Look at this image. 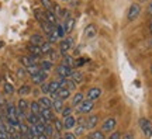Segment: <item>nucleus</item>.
I'll return each instance as SVG.
<instances>
[{
    "mask_svg": "<svg viewBox=\"0 0 152 139\" xmlns=\"http://www.w3.org/2000/svg\"><path fill=\"white\" fill-rule=\"evenodd\" d=\"M58 90H59V82L58 80L49 82V93H55Z\"/></svg>",
    "mask_w": 152,
    "mask_h": 139,
    "instance_id": "40",
    "label": "nucleus"
},
{
    "mask_svg": "<svg viewBox=\"0 0 152 139\" xmlns=\"http://www.w3.org/2000/svg\"><path fill=\"white\" fill-rule=\"evenodd\" d=\"M149 31L152 32V23H151V25H149Z\"/></svg>",
    "mask_w": 152,
    "mask_h": 139,
    "instance_id": "52",
    "label": "nucleus"
},
{
    "mask_svg": "<svg viewBox=\"0 0 152 139\" xmlns=\"http://www.w3.org/2000/svg\"><path fill=\"white\" fill-rule=\"evenodd\" d=\"M100 96H102V89H99V87H92V89L86 93V100L96 101L97 98H100Z\"/></svg>",
    "mask_w": 152,
    "mask_h": 139,
    "instance_id": "10",
    "label": "nucleus"
},
{
    "mask_svg": "<svg viewBox=\"0 0 152 139\" xmlns=\"http://www.w3.org/2000/svg\"><path fill=\"white\" fill-rule=\"evenodd\" d=\"M38 66H39V69L41 70H44V72H51V70L54 69V62H51V60H41L39 63H38Z\"/></svg>",
    "mask_w": 152,
    "mask_h": 139,
    "instance_id": "16",
    "label": "nucleus"
},
{
    "mask_svg": "<svg viewBox=\"0 0 152 139\" xmlns=\"http://www.w3.org/2000/svg\"><path fill=\"white\" fill-rule=\"evenodd\" d=\"M62 63L66 65V66H71V68H73V66H75V58L66 54V55H64V60H62Z\"/></svg>",
    "mask_w": 152,
    "mask_h": 139,
    "instance_id": "33",
    "label": "nucleus"
},
{
    "mask_svg": "<svg viewBox=\"0 0 152 139\" xmlns=\"http://www.w3.org/2000/svg\"><path fill=\"white\" fill-rule=\"evenodd\" d=\"M26 70H27V75L30 76H34V75H37L38 72H39V66L38 65H34V66H30V68H26Z\"/></svg>",
    "mask_w": 152,
    "mask_h": 139,
    "instance_id": "37",
    "label": "nucleus"
},
{
    "mask_svg": "<svg viewBox=\"0 0 152 139\" xmlns=\"http://www.w3.org/2000/svg\"><path fill=\"white\" fill-rule=\"evenodd\" d=\"M17 76H18L20 79H24V77L27 76V70H26V68H20V69L17 70Z\"/></svg>",
    "mask_w": 152,
    "mask_h": 139,
    "instance_id": "45",
    "label": "nucleus"
},
{
    "mask_svg": "<svg viewBox=\"0 0 152 139\" xmlns=\"http://www.w3.org/2000/svg\"><path fill=\"white\" fill-rule=\"evenodd\" d=\"M64 100H61V98H55V100H52V110H54L55 112H58V114H61V111L64 110Z\"/></svg>",
    "mask_w": 152,
    "mask_h": 139,
    "instance_id": "17",
    "label": "nucleus"
},
{
    "mask_svg": "<svg viewBox=\"0 0 152 139\" xmlns=\"http://www.w3.org/2000/svg\"><path fill=\"white\" fill-rule=\"evenodd\" d=\"M44 42H45V41H44V38L41 37L39 34H34V35H31V38H30V44L37 45V47H41Z\"/></svg>",
    "mask_w": 152,
    "mask_h": 139,
    "instance_id": "20",
    "label": "nucleus"
},
{
    "mask_svg": "<svg viewBox=\"0 0 152 139\" xmlns=\"http://www.w3.org/2000/svg\"><path fill=\"white\" fill-rule=\"evenodd\" d=\"M27 122L30 124V125H35V124L39 122V115H37V114H33V112H30L27 117Z\"/></svg>",
    "mask_w": 152,
    "mask_h": 139,
    "instance_id": "27",
    "label": "nucleus"
},
{
    "mask_svg": "<svg viewBox=\"0 0 152 139\" xmlns=\"http://www.w3.org/2000/svg\"><path fill=\"white\" fill-rule=\"evenodd\" d=\"M76 83L73 80H72V79H69V77H68V79H66V83H65V87L66 89H68V90L69 91H75L76 90Z\"/></svg>",
    "mask_w": 152,
    "mask_h": 139,
    "instance_id": "38",
    "label": "nucleus"
},
{
    "mask_svg": "<svg viewBox=\"0 0 152 139\" xmlns=\"http://www.w3.org/2000/svg\"><path fill=\"white\" fill-rule=\"evenodd\" d=\"M87 139H106L103 131H93L92 134H89Z\"/></svg>",
    "mask_w": 152,
    "mask_h": 139,
    "instance_id": "34",
    "label": "nucleus"
},
{
    "mask_svg": "<svg viewBox=\"0 0 152 139\" xmlns=\"http://www.w3.org/2000/svg\"><path fill=\"white\" fill-rule=\"evenodd\" d=\"M61 115H62V119L72 115V107H64V110L61 111Z\"/></svg>",
    "mask_w": 152,
    "mask_h": 139,
    "instance_id": "42",
    "label": "nucleus"
},
{
    "mask_svg": "<svg viewBox=\"0 0 152 139\" xmlns=\"http://www.w3.org/2000/svg\"><path fill=\"white\" fill-rule=\"evenodd\" d=\"M55 30H56V32H58V37H59V39H62V38L65 37V34H66V28H65V24L62 23H58L56 24V27H55Z\"/></svg>",
    "mask_w": 152,
    "mask_h": 139,
    "instance_id": "26",
    "label": "nucleus"
},
{
    "mask_svg": "<svg viewBox=\"0 0 152 139\" xmlns=\"http://www.w3.org/2000/svg\"><path fill=\"white\" fill-rule=\"evenodd\" d=\"M75 18L73 17H71V18H68V20H65L64 21V24H65V28H66V32H71L73 28H75Z\"/></svg>",
    "mask_w": 152,
    "mask_h": 139,
    "instance_id": "32",
    "label": "nucleus"
},
{
    "mask_svg": "<svg viewBox=\"0 0 152 139\" xmlns=\"http://www.w3.org/2000/svg\"><path fill=\"white\" fill-rule=\"evenodd\" d=\"M3 104H4V100H3V97L0 96V108L3 107Z\"/></svg>",
    "mask_w": 152,
    "mask_h": 139,
    "instance_id": "50",
    "label": "nucleus"
},
{
    "mask_svg": "<svg viewBox=\"0 0 152 139\" xmlns=\"http://www.w3.org/2000/svg\"><path fill=\"white\" fill-rule=\"evenodd\" d=\"M151 73H152V68H151Z\"/></svg>",
    "mask_w": 152,
    "mask_h": 139,
    "instance_id": "54",
    "label": "nucleus"
},
{
    "mask_svg": "<svg viewBox=\"0 0 152 139\" xmlns=\"http://www.w3.org/2000/svg\"><path fill=\"white\" fill-rule=\"evenodd\" d=\"M148 11H149V14H152V3L149 4V7H148Z\"/></svg>",
    "mask_w": 152,
    "mask_h": 139,
    "instance_id": "51",
    "label": "nucleus"
},
{
    "mask_svg": "<svg viewBox=\"0 0 152 139\" xmlns=\"http://www.w3.org/2000/svg\"><path fill=\"white\" fill-rule=\"evenodd\" d=\"M44 134L47 135V138H54V134H55V129H54V125L52 124H45V131Z\"/></svg>",
    "mask_w": 152,
    "mask_h": 139,
    "instance_id": "30",
    "label": "nucleus"
},
{
    "mask_svg": "<svg viewBox=\"0 0 152 139\" xmlns=\"http://www.w3.org/2000/svg\"><path fill=\"white\" fill-rule=\"evenodd\" d=\"M52 125H54L55 132H58V134H61V132L64 131V122H62L61 119H58V118H55L54 121H52Z\"/></svg>",
    "mask_w": 152,
    "mask_h": 139,
    "instance_id": "29",
    "label": "nucleus"
},
{
    "mask_svg": "<svg viewBox=\"0 0 152 139\" xmlns=\"http://www.w3.org/2000/svg\"><path fill=\"white\" fill-rule=\"evenodd\" d=\"M140 128H141L142 134L145 135L147 138H151L152 136V124L149 119L147 118H141L140 119Z\"/></svg>",
    "mask_w": 152,
    "mask_h": 139,
    "instance_id": "2",
    "label": "nucleus"
},
{
    "mask_svg": "<svg viewBox=\"0 0 152 139\" xmlns=\"http://www.w3.org/2000/svg\"><path fill=\"white\" fill-rule=\"evenodd\" d=\"M41 4H42V7L45 10L48 11H52V9H54V3L51 0H41Z\"/></svg>",
    "mask_w": 152,
    "mask_h": 139,
    "instance_id": "39",
    "label": "nucleus"
},
{
    "mask_svg": "<svg viewBox=\"0 0 152 139\" xmlns=\"http://www.w3.org/2000/svg\"><path fill=\"white\" fill-rule=\"evenodd\" d=\"M44 16H45V20H47L49 24H52V25L56 27V24H58V17L54 14V11L44 10Z\"/></svg>",
    "mask_w": 152,
    "mask_h": 139,
    "instance_id": "14",
    "label": "nucleus"
},
{
    "mask_svg": "<svg viewBox=\"0 0 152 139\" xmlns=\"http://www.w3.org/2000/svg\"><path fill=\"white\" fill-rule=\"evenodd\" d=\"M27 49H28V52H30V55H34V56H41L42 55V52H41V48L39 47H37V45H33V44H30L27 47Z\"/></svg>",
    "mask_w": 152,
    "mask_h": 139,
    "instance_id": "21",
    "label": "nucleus"
},
{
    "mask_svg": "<svg viewBox=\"0 0 152 139\" xmlns=\"http://www.w3.org/2000/svg\"><path fill=\"white\" fill-rule=\"evenodd\" d=\"M64 138L65 139H76V135L73 134V132H66V134L64 135Z\"/></svg>",
    "mask_w": 152,
    "mask_h": 139,
    "instance_id": "48",
    "label": "nucleus"
},
{
    "mask_svg": "<svg viewBox=\"0 0 152 139\" xmlns=\"http://www.w3.org/2000/svg\"><path fill=\"white\" fill-rule=\"evenodd\" d=\"M20 138H21V134H20V132H14V134L9 135V139H20Z\"/></svg>",
    "mask_w": 152,
    "mask_h": 139,
    "instance_id": "47",
    "label": "nucleus"
},
{
    "mask_svg": "<svg viewBox=\"0 0 152 139\" xmlns=\"http://www.w3.org/2000/svg\"><path fill=\"white\" fill-rule=\"evenodd\" d=\"M39 48H41V52H42V55H48L49 52L54 49V48H52V44L48 42V41H45V42H44L42 45L39 47Z\"/></svg>",
    "mask_w": 152,
    "mask_h": 139,
    "instance_id": "31",
    "label": "nucleus"
},
{
    "mask_svg": "<svg viewBox=\"0 0 152 139\" xmlns=\"http://www.w3.org/2000/svg\"><path fill=\"white\" fill-rule=\"evenodd\" d=\"M47 79H48V73L44 72V70H39L37 75L31 76V82H33L35 86H41L44 82H47Z\"/></svg>",
    "mask_w": 152,
    "mask_h": 139,
    "instance_id": "7",
    "label": "nucleus"
},
{
    "mask_svg": "<svg viewBox=\"0 0 152 139\" xmlns=\"http://www.w3.org/2000/svg\"><path fill=\"white\" fill-rule=\"evenodd\" d=\"M71 79L75 82L76 84H80V83H83V73L77 72V70H73V73L71 75Z\"/></svg>",
    "mask_w": 152,
    "mask_h": 139,
    "instance_id": "24",
    "label": "nucleus"
},
{
    "mask_svg": "<svg viewBox=\"0 0 152 139\" xmlns=\"http://www.w3.org/2000/svg\"><path fill=\"white\" fill-rule=\"evenodd\" d=\"M47 37H48V42H51V44H55L56 41H59V37H58L56 30H54V31L51 32V34H48Z\"/></svg>",
    "mask_w": 152,
    "mask_h": 139,
    "instance_id": "36",
    "label": "nucleus"
},
{
    "mask_svg": "<svg viewBox=\"0 0 152 139\" xmlns=\"http://www.w3.org/2000/svg\"><path fill=\"white\" fill-rule=\"evenodd\" d=\"M120 138H121V134H120L118 131H113L109 135V138H106V139H120Z\"/></svg>",
    "mask_w": 152,
    "mask_h": 139,
    "instance_id": "46",
    "label": "nucleus"
},
{
    "mask_svg": "<svg viewBox=\"0 0 152 139\" xmlns=\"http://www.w3.org/2000/svg\"><path fill=\"white\" fill-rule=\"evenodd\" d=\"M140 14H141V7H140V4L132 3L130 7V10H128V20H130V21H134L135 18H138Z\"/></svg>",
    "mask_w": 152,
    "mask_h": 139,
    "instance_id": "9",
    "label": "nucleus"
},
{
    "mask_svg": "<svg viewBox=\"0 0 152 139\" xmlns=\"http://www.w3.org/2000/svg\"><path fill=\"white\" fill-rule=\"evenodd\" d=\"M121 139H134V135L131 134V132H128V134H125Z\"/></svg>",
    "mask_w": 152,
    "mask_h": 139,
    "instance_id": "49",
    "label": "nucleus"
},
{
    "mask_svg": "<svg viewBox=\"0 0 152 139\" xmlns=\"http://www.w3.org/2000/svg\"><path fill=\"white\" fill-rule=\"evenodd\" d=\"M72 73H73V70H72L71 66H66L64 63L56 66V75L59 76V77H71Z\"/></svg>",
    "mask_w": 152,
    "mask_h": 139,
    "instance_id": "6",
    "label": "nucleus"
},
{
    "mask_svg": "<svg viewBox=\"0 0 152 139\" xmlns=\"http://www.w3.org/2000/svg\"><path fill=\"white\" fill-rule=\"evenodd\" d=\"M3 93H4L6 96H11V94H14V86L9 83V82H6L4 84H3Z\"/></svg>",
    "mask_w": 152,
    "mask_h": 139,
    "instance_id": "25",
    "label": "nucleus"
},
{
    "mask_svg": "<svg viewBox=\"0 0 152 139\" xmlns=\"http://www.w3.org/2000/svg\"><path fill=\"white\" fill-rule=\"evenodd\" d=\"M30 112H33V114H37V115H39V112H41V107H39L38 101L30 103Z\"/></svg>",
    "mask_w": 152,
    "mask_h": 139,
    "instance_id": "35",
    "label": "nucleus"
},
{
    "mask_svg": "<svg viewBox=\"0 0 152 139\" xmlns=\"http://www.w3.org/2000/svg\"><path fill=\"white\" fill-rule=\"evenodd\" d=\"M39 90H41V93H44V94H49V83L48 82H44L42 84L39 86Z\"/></svg>",
    "mask_w": 152,
    "mask_h": 139,
    "instance_id": "43",
    "label": "nucleus"
},
{
    "mask_svg": "<svg viewBox=\"0 0 152 139\" xmlns=\"http://www.w3.org/2000/svg\"><path fill=\"white\" fill-rule=\"evenodd\" d=\"M59 139H65V138H64V136H61V138Z\"/></svg>",
    "mask_w": 152,
    "mask_h": 139,
    "instance_id": "53",
    "label": "nucleus"
},
{
    "mask_svg": "<svg viewBox=\"0 0 152 139\" xmlns=\"http://www.w3.org/2000/svg\"><path fill=\"white\" fill-rule=\"evenodd\" d=\"M31 91H33V89H31V86L30 84H23L20 89H18V96H21V97H24V96H28V94H31Z\"/></svg>",
    "mask_w": 152,
    "mask_h": 139,
    "instance_id": "23",
    "label": "nucleus"
},
{
    "mask_svg": "<svg viewBox=\"0 0 152 139\" xmlns=\"http://www.w3.org/2000/svg\"><path fill=\"white\" fill-rule=\"evenodd\" d=\"M39 115H41V118L44 119V122L45 124H51L55 119L54 110H52V108H41Z\"/></svg>",
    "mask_w": 152,
    "mask_h": 139,
    "instance_id": "5",
    "label": "nucleus"
},
{
    "mask_svg": "<svg viewBox=\"0 0 152 139\" xmlns=\"http://www.w3.org/2000/svg\"><path fill=\"white\" fill-rule=\"evenodd\" d=\"M83 100H85L83 93H75V96L72 97V107H77Z\"/></svg>",
    "mask_w": 152,
    "mask_h": 139,
    "instance_id": "22",
    "label": "nucleus"
},
{
    "mask_svg": "<svg viewBox=\"0 0 152 139\" xmlns=\"http://www.w3.org/2000/svg\"><path fill=\"white\" fill-rule=\"evenodd\" d=\"M86 62H89V59L87 58H79V59H75V66L76 68H79L82 65H85Z\"/></svg>",
    "mask_w": 152,
    "mask_h": 139,
    "instance_id": "44",
    "label": "nucleus"
},
{
    "mask_svg": "<svg viewBox=\"0 0 152 139\" xmlns=\"http://www.w3.org/2000/svg\"><path fill=\"white\" fill-rule=\"evenodd\" d=\"M20 62H21V65L24 68H30V66H34V65L39 63V58L34 56V55H27V56H21Z\"/></svg>",
    "mask_w": 152,
    "mask_h": 139,
    "instance_id": "4",
    "label": "nucleus"
},
{
    "mask_svg": "<svg viewBox=\"0 0 152 139\" xmlns=\"http://www.w3.org/2000/svg\"><path fill=\"white\" fill-rule=\"evenodd\" d=\"M41 28H42V31L48 35V34H51V32L55 30V25H52V24H49L48 21H44L41 23Z\"/></svg>",
    "mask_w": 152,
    "mask_h": 139,
    "instance_id": "28",
    "label": "nucleus"
},
{
    "mask_svg": "<svg viewBox=\"0 0 152 139\" xmlns=\"http://www.w3.org/2000/svg\"><path fill=\"white\" fill-rule=\"evenodd\" d=\"M38 104L41 108H52V100L47 96H42L38 98Z\"/></svg>",
    "mask_w": 152,
    "mask_h": 139,
    "instance_id": "15",
    "label": "nucleus"
},
{
    "mask_svg": "<svg viewBox=\"0 0 152 139\" xmlns=\"http://www.w3.org/2000/svg\"><path fill=\"white\" fill-rule=\"evenodd\" d=\"M94 108V101H90V100H83V101L77 106V110L79 112L82 114H87V112H90Z\"/></svg>",
    "mask_w": 152,
    "mask_h": 139,
    "instance_id": "8",
    "label": "nucleus"
},
{
    "mask_svg": "<svg viewBox=\"0 0 152 139\" xmlns=\"http://www.w3.org/2000/svg\"><path fill=\"white\" fill-rule=\"evenodd\" d=\"M62 122H64V129H66V131H71V129L75 128L77 119H76L73 115H69V117L64 118V119H62Z\"/></svg>",
    "mask_w": 152,
    "mask_h": 139,
    "instance_id": "11",
    "label": "nucleus"
},
{
    "mask_svg": "<svg viewBox=\"0 0 152 139\" xmlns=\"http://www.w3.org/2000/svg\"><path fill=\"white\" fill-rule=\"evenodd\" d=\"M99 117L97 115H89L86 118V129H94L97 127Z\"/></svg>",
    "mask_w": 152,
    "mask_h": 139,
    "instance_id": "13",
    "label": "nucleus"
},
{
    "mask_svg": "<svg viewBox=\"0 0 152 139\" xmlns=\"http://www.w3.org/2000/svg\"><path fill=\"white\" fill-rule=\"evenodd\" d=\"M115 127H117V121H115V118L110 117L103 122V125H102V131H103L104 134H110V132H113L114 129H115Z\"/></svg>",
    "mask_w": 152,
    "mask_h": 139,
    "instance_id": "3",
    "label": "nucleus"
},
{
    "mask_svg": "<svg viewBox=\"0 0 152 139\" xmlns=\"http://www.w3.org/2000/svg\"><path fill=\"white\" fill-rule=\"evenodd\" d=\"M71 94H72V91H69L66 87H59V90H58V98L64 100V101H65L66 98H69Z\"/></svg>",
    "mask_w": 152,
    "mask_h": 139,
    "instance_id": "19",
    "label": "nucleus"
},
{
    "mask_svg": "<svg viewBox=\"0 0 152 139\" xmlns=\"http://www.w3.org/2000/svg\"><path fill=\"white\" fill-rule=\"evenodd\" d=\"M97 35V27L94 24H89L86 28H85V37L87 39H93V38Z\"/></svg>",
    "mask_w": 152,
    "mask_h": 139,
    "instance_id": "12",
    "label": "nucleus"
},
{
    "mask_svg": "<svg viewBox=\"0 0 152 139\" xmlns=\"http://www.w3.org/2000/svg\"><path fill=\"white\" fill-rule=\"evenodd\" d=\"M17 108H18L20 111H23V112H26V114H27V111L30 110V103H28L26 98H20L18 103H17Z\"/></svg>",
    "mask_w": 152,
    "mask_h": 139,
    "instance_id": "18",
    "label": "nucleus"
},
{
    "mask_svg": "<svg viewBox=\"0 0 152 139\" xmlns=\"http://www.w3.org/2000/svg\"><path fill=\"white\" fill-rule=\"evenodd\" d=\"M72 48H73V38L72 37H68V38L61 39V42H59V54L66 55Z\"/></svg>",
    "mask_w": 152,
    "mask_h": 139,
    "instance_id": "1",
    "label": "nucleus"
},
{
    "mask_svg": "<svg viewBox=\"0 0 152 139\" xmlns=\"http://www.w3.org/2000/svg\"><path fill=\"white\" fill-rule=\"evenodd\" d=\"M48 56H49V60H51V62H55V60L59 59V52H56L55 49H52V51L48 54Z\"/></svg>",
    "mask_w": 152,
    "mask_h": 139,
    "instance_id": "41",
    "label": "nucleus"
}]
</instances>
